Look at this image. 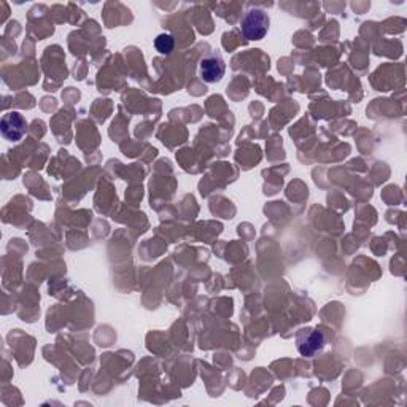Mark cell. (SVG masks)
<instances>
[{"mask_svg": "<svg viewBox=\"0 0 407 407\" xmlns=\"http://www.w3.org/2000/svg\"><path fill=\"white\" fill-rule=\"evenodd\" d=\"M297 350L304 357H312L313 353L320 352L325 346V337L317 330H301L296 337Z\"/></svg>", "mask_w": 407, "mask_h": 407, "instance_id": "obj_3", "label": "cell"}, {"mask_svg": "<svg viewBox=\"0 0 407 407\" xmlns=\"http://www.w3.org/2000/svg\"><path fill=\"white\" fill-rule=\"evenodd\" d=\"M226 72L225 61L220 56H210L200 62V77L207 83L220 82Z\"/></svg>", "mask_w": 407, "mask_h": 407, "instance_id": "obj_4", "label": "cell"}, {"mask_svg": "<svg viewBox=\"0 0 407 407\" xmlns=\"http://www.w3.org/2000/svg\"><path fill=\"white\" fill-rule=\"evenodd\" d=\"M240 29L246 40H261L265 38L269 29V16L260 8H253L246 11Z\"/></svg>", "mask_w": 407, "mask_h": 407, "instance_id": "obj_1", "label": "cell"}, {"mask_svg": "<svg viewBox=\"0 0 407 407\" xmlns=\"http://www.w3.org/2000/svg\"><path fill=\"white\" fill-rule=\"evenodd\" d=\"M0 131H2V135L7 140L11 142H18L24 137L27 131V121L18 112H11L7 113L0 121Z\"/></svg>", "mask_w": 407, "mask_h": 407, "instance_id": "obj_2", "label": "cell"}, {"mask_svg": "<svg viewBox=\"0 0 407 407\" xmlns=\"http://www.w3.org/2000/svg\"><path fill=\"white\" fill-rule=\"evenodd\" d=\"M154 47H156L159 54H170L175 47L174 37L170 34H161V36H158L156 40H154Z\"/></svg>", "mask_w": 407, "mask_h": 407, "instance_id": "obj_5", "label": "cell"}]
</instances>
